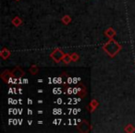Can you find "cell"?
I'll return each mask as SVG.
<instances>
[{
	"mask_svg": "<svg viewBox=\"0 0 135 133\" xmlns=\"http://www.w3.org/2000/svg\"><path fill=\"white\" fill-rule=\"evenodd\" d=\"M103 48L110 56H114L121 49V46H120L117 42H115L114 40H112V38H111V39L109 40L108 43H105V45H104Z\"/></svg>",
	"mask_w": 135,
	"mask_h": 133,
	"instance_id": "cell-1",
	"label": "cell"
},
{
	"mask_svg": "<svg viewBox=\"0 0 135 133\" xmlns=\"http://www.w3.org/2000/svg\"><path fill=\"white\" fill-rule=\"evenodd\" d=\"M64 56H65V55L63 54V52H62L61 50H59V49H56V50L51 54L50 56L56 62H58V61H60V60H62V58L64 57Z\"/></svg>",
	"mask_w": 135,
	"mask_h": 133,
	"instance_id": "cell-2",
	"label": "cell"
},
{
	"mask_svg": "<svg viewBox=\"0 0 135 133\" xmlns=\"http://www.w3.org/2000/svg\"><path fill=\"white\" fill-rule=\"evenodd\" d=\"M62 60L64 61V63H66V64H69L70 61H72L71 60V57H70V55H67V56H64V57L62 58Z\"/></svg>",
	"mask_w": 135,
	"mask_h": 133,
	"instance_id": "cell-3",
	"label": "cell"
},
{
	"mask_svg": "<svg viewBox=\"0 0 135 133\" xmlns=\"http://www.w3.org/2000/svg\"><path fill=\"white\" fill-rule=\"evenodd\" d=\"M12 22H13V24L15 25V26H19V25H21V19H20V18L16 17L15 19H14L13 21H12Z\"/></svg>",
	"mask_w": 135,
	"mask_h": 133,
	"instance_id": "cell-4",
	"label": "cell"
},
{
	"mask_svg": "<svg viewBox=\"0 0 135 133\" xmlns=\"http://www.w3.org/2000/svg\"><path fill=\"white\" fill-rule=\"evenodd\" d=\"M70 21H71V19H70V16H65V17L62 19V21H63L65 24H68V23H70Z\"/></svg>",
	"mask_w": 135,
	"mask_h": 133,
	"instance_id": "cell-5",
	"label": "cell"
},
{
	"mask_svg": "<svg viewBox=\"0 0 135 133\" xmlns=\"http://www.w3.org/2000/svg\"><path fill=\"white\" fill-rule=\"evenodd\" d=\"M125 130L127 131V132H132V131H134V130H135V129H134V127H133V126L129 125V126H128V127H126Z\"/></svg>",
	"mask_w": 135,
	"mask_h": 133,
	"instance_id": "cell-6",
	"label": "cell"
},
{
	"mask_svg": "<svg viewBox=\"0 0 135 133\" xmlns=\"http://www.w3.org/2000/svg\"><path fill=\"white\" fill-rule=\"evenodd\" d=\"M70 57H71V60L72 61H77L78 59H79V56H78L77 54H72V55H70Z\"/></svg>",
	"mask_w": 135,
	"mask_h": 133,
	"instance_id": "cell-7",
	"label": "cell"
},
{
	"mask_svg": "<svg viewBox=\"0 0 135 133\" xmlns=\"http://www.w3.org/2000/svg\"><path fill=\"white\" fill-rule=\"evenodd\" d=\"M91 105H92V106H93V108H96L97 107V105H98V103L96 101H92V103H91Z\"/></svg>",
	"mask_w": 135,
	"mask_h": 133,
	"instance_id": "cell-8",
	"label": "cell"
}]
</instances>
